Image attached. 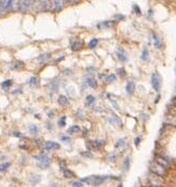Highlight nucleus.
Segmentation results:
<instances>
[{
  "label": "nucleus",
  "instance_id": "1",
  "mask_svg": "<svg viewBox=\"0 0 176 187\" xmlns=\"http://www.w3.org/2000/svg\"><path fill=\"white\" fill-rule=\"evenodd\" d=\"M107 179H108L107 175H93V176H88L86 179H82L81 182H86L92 186H98L104 183Z\"/></svg>",
  "mask_w": 176,
  "mask_h": 187
},
{
  "label": "nucleus",
  "instance_id": "2",
  "mask_svg": "<svg viewBox=\"0 0 176 187\" xmlns=\"http://www.w3.org/2000/svg\"><path fill=\"white\" fill-rule=\"evenodd\" d=\"M148 182L149 185L151 187H163L164 186V181L162 179V176H159L157 174L150 173L148 175Z\"/></svg>",
  "mask_w": 176,
  "mask_h": 187
},
{
  "label": "nucleus",
  "instance_id": "3",
  "mask_svg": "<svg viewBox=\"0 0 176 187\" xmlns=\"http://www.w3.org/2000/svg\"><path fill=\"white\" fill-rule=\"evenodd\" d=\"M149 169H150L151 173L159 175V176H164V175L166 174V169L163 168L162 166L158 164L156 161H153V162H151L149 164Z\"/></svg>",
  "mask_w": 176,
  "mask_h": 187
},
{
  "label": "nucleus",
  "instance_id": "4",
  "mask_svg": "<svg viewBox=\"0 0 176 187\" xmlns=\"http://www.w3.org/2000/svg\"><path fill=\"white\" fill-rule=\"evenodd\" d=\"M34 158L36 159L38 161V166L42 169H45V168L49 167L50 162H51V160L50 158L45 154H40V155H36V156H34Z\"/></svg>",
  "mask_w": 176,
  "mask_h": 187
},
{
  "label": "nucleus",
  "instance_id": "5",
  "mask_svg": "<svg viewBox=\"0 0 176 187\" xmlns=\"http://www.w3.org/2000/svg\"><path fill=\"white\" fill-rule=\"evenodd\" d=\"M155 161H156L158 164L162 166L163 168H168L171 166V159L165 157L163 155H156V158H155Z\"/></svg>",
  "mask_w": 176,
  "mask_h": 187
},
{
  "label": "nucleus",
  "instance_id": "6",
  "mask_svg": "<svg viewBox=\"0 0 176 187\" xmlns=\"http://www.w3.org/2000/svg\"><path fill=\"white\" fill-rule=\"evenodd\" d=\"M50 6H51V1H37L35 4V10L37 12L50 11Z\"/></svg>",
  "mask_w": 176,
  "mask_h": 187
},
{
  "label": "nucleus",
  "instance_id": "7",
  "mask_svg": "<svg viewBox=\"0 0 176 187\" xmlns=\"http://www.w3.org/2000/svg\"><path fill=\"white\" fill-rule=\"evenodd\" d=\"M105 145V142L103 140H94L92 142H89L86 144V146L89 148V151H96L98 148H101Z\"/></svg>",
  "mask_w": 176,
  "mask_h": 187
},
{
  "label": "nucleus",
  "instance_id": "8",
  "mask_svg": "<svg viewBox=\"0 0 176 187\" xmlns=\"http://www.w3.org/2000/svg\"><path fill=\"white\" fill-rule=\"evenodd\" d=\"M151 85H152V88H153V90H155V91L159 92L160 87H161V78H160L159 74H158V73L152 74V76H151Z\"/></svg>",
  "mask_w": 176,
  "mask_h": 187
},
{
  "label": "nucleus",
  "instance_id": "9",
  "mask_svg": "<svg viewBox=\"0 0 176 187\" xmlns=\"http://www.w3.org/2000/svg\"><path fill=\"white\" fill-rule=\"evenodd\" d=\"M17 3H18L17 4L18 11L20 12H26L30 8V6L33 4V1H18Z\"/></svg>",
  "mask_w": 176,
  "mask_h": 187
},
{
  "label": "nucleus",
  "instance_id": "10",
  "mask_svg": "<svg viewBox=\"0 0 176 187\" xmlns=\"http://www.w3.org/2000/svg\"><path fill=\"white\" fill-rule=\"evenodd\" d=\"M116 55H117V58H118L120 62L127 61V52H125L124 49H122V48H118V49H117V51H116Z\"/></svg>",
  "mask_w": 176,
  "mask_h": 187
},
{
  "label": "nucleus",
  "instance_id": "11",
  "mask_svg": "<svg viewBox=\"0 0 176 187\" xmlns=\"http://www.w3.org/2000/svg\"><path fill=\"white\" fill-rule=\"evenodd\" d=\"M60 144L56 142H53V141H48L45 142V151H55V149H58L60 148Z\"/></svg>",
  "mask_w": 176,
  "mask_h": 187
},
{
  "label": "nucleus",
  "instance_id": "12",
  "mask_svg": "<svg viewBox=\"0 0 176 187\" xmlns=\"http://www.w3.org/2000/svg\"><path fill=\"white\" fill-rule=\"evenodd\" d=\"M13 6V1L11 0H5V1H0V12H4Z\"/></svg>",
  "mask_w": 176,
  "mask_h": 187
},
{
  "label": "nucleus",
  "instance_id": "13",
  "mask_svg": "<svg viewBox=\"0 0 176 187\" xmlns=\"http://www.w3.org/2000/svg\"><path fill=\"white\" fill-rule=\"evenodd\" d=\"M62 7H63V1H51L50 11L51 12H56L58 10H61Z\"/></svg>",
  "mask_w": 176,
  "mask_h": 187
},
{
  "label": "nucleus",
  "instance_id": "14",
  "mask_svg": "<svg viewBox=\"0 0 176 187\" xmlns=\"http://www.w3.org/2000/svg\"><path fill=\"white\" fill-rule=\"evenodd\" d=\"M151 36H152V39H153V45H155V48L156 49H161L162 48V40L156 33H151Z\"/></svg>",
  "mask_w": 176,
  "mask_h": 187
},
{
  "label": "nucleus",
  "instance_id": "15",
  "mask_svg": "<svg viewBox=\"0 0 176 187\" xmlns=\"http://www.w3.org/2000/svg\"><path fill=\"white\" fill-rule=\"evenodd\" d=\"M114 24H115V22H112V21H105V22H101V23H98L97 24V28H99V29L109 28V27H111Z\"/></svg>",
  "mask_w": 176,
  "mask_h": 187
},
{
  "label": "nucleus",
  "instance_id": "16",
  "mask_svg": "<svg viewBox=\"0 0 176 187\" xmlns=\"http://www.w3.org/2000/svg\"><path fill=\"white\" fill-rule=\"evenodd\" d=\"M83 48V43L81 41L79 40H75V41H71V50L74 51H79Z\"/></svg>",
  "mask_w": 176,
  "mask_h": 187
},
{
  "label": "nucleus",
  "instance_id": "17",
  "mask_svg": "<svg viewBox=\"0 0 176 187\" xmlns=\"http://www.w3.org/2000/svg\"><path fill=\"white\" fill-rule=\"evenodd\" d=\"M125 90H127V93L129 94V95H132V94L134 93V90H135V85H134V82L127 81Z\"/></svg>",
  "mask_w": 176,
  "mask_h": 187
},
{
  "label": "nucleus",
  "instance_id": "18",
  "mask_svg": "<svg viewBox=\"0 0 176 187\" xmlns=\"http://www.w3.org/2000/svg\"><path fill=\"white\" fill-rule=\"evenodd\" d=\"M108 121L110 122V123H112V124L116 126H121V121H120V119H119L117 116H115V115H112L111 117H109V118H108Z\"/></svg>",
  "mask_w": 176,
  "mask_h": 187
},
{
  "label": "nucleus",
  "instance_id": "19",
  "mask_svg": "<svg viewBox=\"0 0 176 187\" xmlns=\"http://www.w3.org/2000/svg\"><path fill=\"white\" fill-rule=\"evenodd\" d=\"M24 67V63L22 61H14L11 65V68L14 69V70H20Z\"/></svg>",
  "mask_w": 176,
  "mask_h": 187
},
{
  "label": "nucleus",
  "instance_id": "20",
  "mask_svg": "<svg viewBox=\"0 0 176 187\" xmlns=\"http://www.w3.org/2000/svg\"><path fill=\"white\" fill-rule=\"evenodd\" d=\"M165 123H168L170 126H176V117L174 116H166L165 118Z\"/></svg>",
  "mask_w": 176,
  "mask_h": 187
},
{
  "label": "nucleus",
  "instance_id": "21",
  "mask_svg": "<svg viewBox=\"0 0 176 187\" xmlns=\"http://www.w3.org/2000/svg\"><path fill=\"white\" fill-rule=\"evenodd\" d=\"M86 83H88V85H89V87L93 88V89H95V88L97 87L96 80H95L94 78H92V77H88V78H86Z\"/></svg>",
  "mask_w": 176,
  "mask_h": 187
},
{
  "label": "nucleus",
  "instance_id": "22",
  "mask_svg": "<svg viewBox=\"0 0 176 187\" xmlns=\"http://www.w3.org/2000/svg\"><path fill=\"white\" fill-rule=\"evenodd\" d=\"M28 82L32 87H38V85H39V82H40V79L38 77H32L29 79Z\"/></svg>",
  "mask_w": 176,
  "mask_h": 187
},
{
  "label": "nucleus",
  "instance_id": "23",
  "mask_svg": "<svg viewBox=\"0 0 176 187\" xmlns=\"http://www.w3.org/2000/svg\"><path fill=\"white\" fill-rule=\"evenodd\" d=\"M95 103V96L93 95H88L86 98V106H92V104Z\"/></svg>",
  "mask_w": 176,
  "mask_h": 187
},
{
  "label": "nucleus",
  "instance_id": "24",
  "mask_svg": "<svg viewBox=\"0 0 176 187\" xmlns=\"http://www.w3.org/2000/svg\"><path fill=\"white\" fill-rule=\"evenodd\" d=\"M40 181V175H37V174H34L30 176V179H29V182L33 184V185H36Z\"/></svg>",
  "mask_w": 176,
  "mask_h": 187
},
{
  "label": "nucleus",
  "instance_id": "25",
  "mask_svg": "<svg viewBox=\"0 0 176 187\" xmlns=\"http://www.w3.org/2000/svg\"><path fill=\"white\" fill-rule=\"evenodd\" d=\"M58 104L60 105H66V104H68V98H66L65 95H61L58 98Z\"/></svg>",
  "mask_w": 176,
  "mask_h": 187
},
{
  "label": "nucleus",
  "instance_id": "26",
  "mask_svg": "<svg viewBox=\"0 0 176 187\" xmlns=\"http://www.w3.org/2000/svg\"><path fill=\"white\" fill-rule=\"evenodd\" d=\"M140 58H142L143 61H147L148 58H149V53H148V49H147V48H144L143 53H142V56H140Z\"/></svg>",
  "mask_w": 176,
  "mask_h": 187
},
{
  "label": "nucleus",
  "instance_id": "27",
  "mask_svg": "<svg viewBox=\"0 0 176 187\" xmlns=\"http://www.w3.org/2000/svg\"><path fill=\"white\" fill-rule=\"evenodd\" d=\"M124 146H125V140L124 138H120L116 143V147L117 148H123Z\"/></svg>",
  "mask_w": 176,
  "mask_h": 187
},
{
  "label": "nucleus",
  "instance_id": "28",
  "mask_svg": "<svg viewBox=\"0 0 176 187\" xmlns=\"http://www.w3.org/2000/svg\"><path fill=\"white\" fill-rule=\"evenodd\" d=\"M11 166V163L10 162H3V163H0V171L1 172H4V171H7L10 168Z\"/></svg>",
  "mask_w": 176,
  "mask_h": 187
},
{
  "label": "nucleus",
  "instance_id": "29",
  "mask_svg": "<svg viewBox=\"0 0 176 187\" xmlns=\"http://www.w3.org/2000/svg\"><path fill=\"white\" fill-rule=\"evenodd\" d=\"M78 132H80V128H79L78 126H71L68 129V133H78Z\"/></svg>",
  "mask_w": 176,
  "mask_h": 187
},
{
  "label": "nucleus",
  "instance_id": "30",
  "mask_svg": "<svg viewBox=\"0 0 176 187\" xmlns=\"http://www.w3.org/2000/svg\"><path fill=\"white\" fill-rule=\"evenodd\" d=\"M50 57V54L49 53H45V54H41L40 56L38 57V61L41 62V63H43V62H45L48 58Z\"/></svg>",
  "mask_w": 176,
  "mask_h": 187
},
{
  "label": "nucleus",
  "instance_id": "31",
  "mask_svg": "<svg viewBox=\"0 0 176 187\" xmlns=\"http://www.w3.org/2000/svg\"><path fill=\"white\" fill-rule=\"evenodd\" d=\"M168 114L170 116H174L176 117V106H170L168 109Z\"/></svg>",
  "mask_w": 176,
  "mask_h": 187
},
{
  "label": "nucleus",
  "instance_id": "32",
  "mask_svg": "<svg viewBox=\"0 0 176 187\" xmlns=\"http://www.w3.org/2000/svg\"><path fill=\"white\" fill-rule=\"evenodd\" d=\"M63 174H64V176L65 177H67V179H70V177H74V173L71 172V171H69L68 169H66V170L63 171Z\"/></svg>",
  "mask_w": 176,
  "mask_h": 187
},
{
  "label": "nucleus",
  "instance_id": "33",
  "mask_svg": "<svg viewBox=\"0 0 176 187\" xmlns=\"http://www.w3.org/2000/svg\"><path fill=\"white\" fill-rule=\"evenodd\" d=\"M12 82L13 81L11 80V79H9V80H5V81H3L2 83H1V87H2L3 89H8L9 87L12 85Z\"/></svg>",
  "mask_w": 176,
  "mask_h": 187
},
{
  "label": "nucleus",
  "instance_id": "34",
  "mask_svg": "<svg viewBox=\"0 0 176 187\" xmlns=\"http://www.w3.org/2000/svg\"><path fill=\"white\" fill-rule=\"evenodd\" d=\"M97 43H98V40L96 39V38H94V39H92V40L89 42V48L93 49V48H95V47L97 45Z\"/></svg>",
  "mask_w": 176,
  "mask_h": 187
},
{
  "label": "nucleus",
  "instance_id": "35",
  "mask_svg": "<svg viewBox=\"0 0 176 187\" xmlns=\"http://www.w3.org/2000/svg\"><path fill=\"white\" fill-rule=\"evenodd\" d=\"M29 131L32 132V134H37L38 133V126H35V124H32V126H29Z\"/></svg>",
  "mask_w": 176,
  "mask_h": 187
},
{
  "label": "nucleus",
  "instance_id": "36",
  "mask_svg": "<svg viewBox=\"0 0 176 187\" xmlns=\"http://www.w3.org/2000/svg\"><path fill=\"white\" fill-rule=\"evenodd\" d=\"M70 186L71 187H82V182L81 181H74V182H71L70 183Z\"/></svg>",
  "mask_w": 176,
  "mask_h": 187
},
{
  "label": "nucleus",
  "instance_id": "37",
  "mask_svg": "<svg viewBox=\"0 0 176 187\" xmlns=\"http://www.w3.org/2000/svg\"><path fill=\"white\" fill-rule=\"evenodd\" d=\"M116 80V75L115 74H110L109 76H107V78H106V82H112V81H115Z\"/></svg>",
  "mask_w": 176,
  "mask_h": 187
},
{
  "label": "nucleus",
  "instance_id": "38",
  "mask_svg": "<svg viewBox=\"0 0 176 187\" xmlns=\"http://www.w3.org/2000/svg\"><path fill=\"white\" fill-rule=\"evenodd\" d=\"M130 167V158L127 157V158L124 159V161H123V168H124V170H127Z\"/></svg>",
  "mask_w": 176,
  "mask_h": 187
},
{
  "label": "nucleus",
  "instance_id": "39",
  "mask_svg": "<svg viewBox=\"0 0 176 187\" xmlns=\"http://www.w3.org/2000/svg\"><path fill=\"white\" fill-rule=\"evenodd\" d=\"M65 123H66V116H63L60 120H58V126H65Z\"/></svg>",
  "mask_w": 176,
  "mask_h": 187
},
{
  "label": "nucleus",
  "instance_id": "40",
  "mask_svg": "<svg viewBox=\"0 0 176 187\" xmlns=\"http://www.w3.org/2000/svg\"><path fill=\"white\" fill-rule=\"evenodd\" d=\"M50 87H51V89H52V91H55V90L58 88V82H51V85H50Z\"/></svg>",
  "mask_w": 176,
  "mask_h": 187
},
{
  "label": "nucleus",
  "instance_id": "41",
  "mask_svg": "<svg viewBox=\"0 0 176 187\" xmlns=\"http://www.w3.org/2000/svg\"><path fill=\"white\" fill-rule=\"evenodd\" d=\"M133 9H134V11L136 12V14H137V15H140V14H142V12H140V9L138 8V6H137V4H134V6H133Z\"/></svg>",
  "mask_w": 176,
  "mask_h": 187
},
{
  "label": "nucleus",
  "instance_id": "42",
  "mask_svg": "<svg viewBox=\"0 0 176 187\" xmlns=\"http://www.w3.org/2000/svg\"><path fill=\"white\" fill-rule=\"evenodd\" d=\"M80 155L81 156H84V157H89V158H92V154H91L90 151H82V153H80Z\"/></svg>",
  "mask_w": 176,
  "mask_h": 187
},
{
  "label": "nucleus",
  "instance_id": "43",
  "mask_svg": "<svg viewBox=\"0 0 176 187\" xmlns=\"http://www.w3.org/2000/svg\"><path fill=\"white\" fill-rule=\"evenodd\" d=\"M61 140L63 142H67V143L71 142V138H70L69 136H61Z\"/></svg>",
  "mask_w": 176,
  "mask_h": 187
},
{
  "label": "nucleus",
  "instance_id": "44",
  "mask_svg": "<svg viewBox=\"0 0 176 187\" xmlns=\"http://www.w3.org/2000/svg\"><path fill=\"white\" fill-rule=\"evenodd\" d=\"M60 167H61V169H62L63 171L66 170V163H65V161H63V160H61V161H60Z\"/></svg>",
  "mask_w": 176,
  "mask_h": 187
},
{
  "label": "nucleus",
  "instance_id": "45",
  "mask_svg": "<svg viewBox=\"0 0 176 187\" xmlns=\"http://www.w3.org/2000/svg\"><path fill=\"white\" fill-rule=\"evenodd\" d=\"M139 142H140V136H137V138L134 140V143H135V145L137 147H138V145H139Z\"/></svg>",
  "mask_w": 176,
  "mask_h": 187
},
{
  "label": "nucleus",
  "instance_id": "46",
  "mask_svg": "<svg viewBox=\"0 0 176 187\" xmlns=\"http://www.w3.org/2000/svg\"><path fill=\"white\" fill-rule=\"evenodd\" d=\"M117 72L119 73V75H120V76H124V74H125V73H124V69H123V68H119Z\"/></svg>",
  "mask_w": 176,
  "mask_h": 187
},
{
  "label": "nucleus",
  "instance_id": "47",
  "mask_svg": "<svg viewBox=\"0 0 176 187\" xmlns=\"http://www.w3.org/2000/svg\"><path fill=\"white\" fill-rule=\"evenodd\" d=\"M115 19L118 21H121V20H124V16L123 15H120V14H118V15H115Z\"/></svg>",
  "mask_w": 176,
  "mask_h": 187
},
{
  "label": "nucleus",
  "instance_id": "48",
  "mask_svg": "<svg viewBox=\"0 0 176 187\" xmlns=\"http://www.w3.org/2000/svg\"><path fill=\"white\" fill-rule=\"evenodd\" d=\"M13 136H16V138H22V133L20 132H12Z\"/></svg>",
  "mask_w": 176,
  "mask_h": 187
},
{
  "label": "nucleus",
  "instance_id": "49",
  "mask_svg": "<svg viewBox=\"0 0 176 187\" xmlns=\"http://www.w3.org/2000/svg\"><path fill=\"white\" fill-rule=\"evenodd\" d=\"M172 105L176 106V96H174V98H172Z\"/></svg>",
  "mask_w": 176,
  "mask_h": 187
},
{
  "label": "nucleus",
  "instance_id": "50",
  "mask_svg": "<svg viewBox=\"0 0 176 187\" xmlns=\"http://www.w3.org/2000/svg\"><path fill=\"white\" fill-rule=\"evenodd\" d=\"M51 187H60V185H58V184H53V185H51Z\"/></svg>",
  "mask_w": 176,
  "mask_h": 187
},
{
  "label": "nucleus",
  "instance_id": "51",
  "mask_svg": "<svg viewBox=\"0 0 176 187\" xmlns=\"http://www.w3.org/2000/svg\"><path fill=\"white\" fill-rule=\"evenodd\" d=\"M159 98H160V95H158V98H157V100L155 101V103H158V102H159Z\"/></svg>",
  "mask_w": 176,
  "mask_h": 187
},
{
  "label": "nucleus",
  "instance_id": "52",
  "mask_svg": "<svg viewBox=\"0 0 176 187\" xmlns=\"http://www.w3.org/2000/svg\"><path fill=\"white\" fill-rule=\"evenodd\" d=\"M118 187H122V185H121V184H120V185H119V186H118Z\"/></svg>",
  "mask_w": 176,
  "mask_h": 187
}]
</instances>
